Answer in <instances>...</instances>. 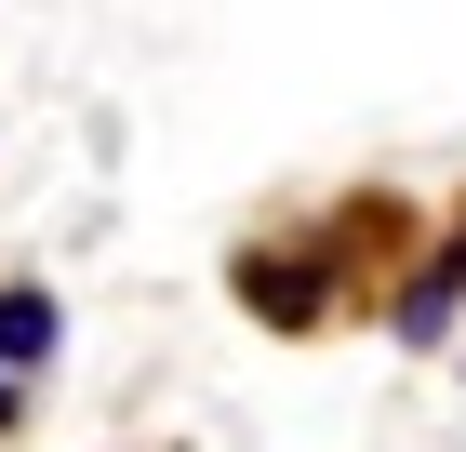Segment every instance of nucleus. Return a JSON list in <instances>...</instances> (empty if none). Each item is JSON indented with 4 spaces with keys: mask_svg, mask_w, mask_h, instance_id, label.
<instances>
[{
    "mask_svg": "<svg viewBox=\"0 0 466 452\" xmlns=\"http://www.w3.org/2000/svg\"><path fill=\"white\" fill-rule=\"evenodd\" d=\"M240 306L267 319V333H320L333 319V266L320 253H240Z\"/></svg>",
    "mask_w": 466,
    "mask_h": 452,
    "instance_id": "nucleus-1",
    "label": "nucleus"
},
{
    "mask_svg": "<svg viewBox=\"0 0 466 452\" xmlns=\"http://www.w3.org/2000/svg\"><path fill=\"white\" fill-rule=\"evenodd\" d=\"M453 306H466V253L440 240L427 266L400 279V347H440V333H453Z\"/></svg>",
    "mask_w": 466,
    "mask_h": 452,
    "instance_id": "nucleus-2",
    "label": "nucleus"
},
{
    "mask_svg": "<svg viewBox=\"0 0 466 452\" xmlns=\"http://www.w3.org/2000/svg\"><path fill=\"white\" fill-rule=\"evenodd\" d=\"M54 333H67V319H54V293H27V279H14V293H0V373H40V359H54Z\"/></svg>",
    "mask_w": 466,
    "mask_h": 452,
    "instance_id": "nucleus-3",
    "label": "nucleus"
},
{
    "mask_svg": "<svg viewBox=\"0 0 466 452\" xmlns=\"http://www.w3.org/2000/svg\"><path fill=\"white\" fill-rule=\"evenodd\" d=\"M0 426H14V373H0Z\"/></svg>",
    "mask_w": 466,
    "mask_h": 452,
    "instance_id": "nucleus-4",
    "label": "nucleus"
}]
</instances>
